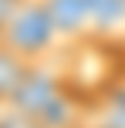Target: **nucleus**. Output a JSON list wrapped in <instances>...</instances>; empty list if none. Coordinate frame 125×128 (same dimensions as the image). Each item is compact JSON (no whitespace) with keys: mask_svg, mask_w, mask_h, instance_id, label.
Listing matches in <instances>:
<instances>
[{"mask_svg":"<svg viewBox=\"0 0 125 128\" xmlns=\"http://www.w3.org/2000/svg\"><path fill=\"white\" fill-rule=\"evenodd\" d=\"M58 40H61V34L54 27L51 14H47L44 0H20L14 7V14L7 17V24L0 27V44L31 64L51 58Z\"/></svg>","mask_w":125,"mask_h":128,"instance_id":"1","label":"nucleus"},{"mask_svg":"<svg viewBox=\"0 0 125 128\" xmlns=\"http://www.w3.org/2000/svg\"><path fill=\"white\" fill-rule=\"evenodd\" d=\"M85 10L91 37L125 34V0H85Z\"/></svg>","mask_w":125,"mask_h":128,"instance_id":"2","label":"nucleus"},{"mask_svg":"<svg viewBox=\"0 0 125 128\" xmlns=\"http://www.w3.org/2000/svg\"><path fill=\"white\" fill-rule=\"evenodd\" d=\"M47 14H51L54 27L61 37L74 40V37H88V10L85 0H44Z\"/></svg>","mask_w":125,"mask_h":128,"instance_id":"3","label":"nucleus"},{"mask_svg":"<svg viewBox=\"0 0 125 128\" xmlns=\"http://www.w3.org/2000/svg\"><path fill=\"white\" fill-rule=\"evenodd\" d=\"M27 71H31V61H24L20 54H14L10 47L0 44V101H10L14 98V91L20 88Z\"/></svg>","mask_w":125,"mask_h":128,"instance_id":"4","label":"nucleus"},{"mask_svg":"<svg viewBox=\"0 0 125 128\" xmlns=\"http://www.w3.org/2000/svg\"><path fill=\"white\" fill-rule=\"evenodd\" d=\"M98 128H125V91L122 94L105 98V108H101V125Z\"/></svg>","mask_w":125,"mask_h":128,"instance_id":"5","label":"nucleus"}]
</instances>
